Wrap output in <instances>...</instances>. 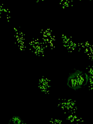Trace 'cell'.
<instances>
[{"mask_svg":"<svg viewBox=\"0 0 93 124\" xmlns=\"http://www.w3.org/2000/svg\"><path fill=\"white\" fill-rule=\"evenodd\" d=\"M88 75L81 70H76L68 75L67 80V85L69 88L78 91L83 88L89 82Z\"/></svg>","mask_w":93,"mask_h":124,"instance_id":"1","label":"cell"}]
</instances>
